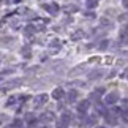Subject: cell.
I'll use <instances>...</instances> for the list:
<instances>
[{"label": "cell", "instance_id": "cell-1", "mask_svg": "<svg viewBox=\"0 0 128 128\" xmlns=\"http://www.w3.org/2000/svg\"><path fill=\"white\" fill-rule=\"evenodd\" d=\"M48 100H49V95H48V93H40V95H36L35 98H33L32 106L35 108V109H40V108H43L48 103Z\"/></svg>", "mask_w": 128, "mask_h": 128}, {"label": "cell", "instance_id": "cell-2", "mask_svg": "<svg viewBox=\"0 0 128 128\" xmlns=\"http://www.w3.org/2000/svg\"><path fill=\"white\" fill-rule=\"evenodd\" d=\"M40 120L43 122V124H49V122L56 120V116H54L52 111H46V112H43V114L40 116Z\"/></svg>", "mask_w": 128, "mask_h": 128}, {"label": "cell", "instance_id": "cell-3", "mask_svg": "<svg viewBox=\"0 0 128 128\" xmlns=\"http://www.w3.org/2000/svg\"><path fill=\"white\" fill-rule=\"evenodd\" d=\"M104 101H106V104H116V103L119 101V93H117V92L108 93V95L104 96Z\"/></svg>", "mask_w": 128, "mask_h": 128}, {"label": "cell", "instance_id": "cell-4", "mask_svg": "<svg viewBox=\"0 0 128 128\" xmlns=\"http://www.w3.org/2000/svg\"><path fill=\"white\" fill-rule=\"evenodd\" d=\"M43 8L46 10L48 13H51L52 16H54V14H57V13H58V10H60L57 3H44V5H43Z\"/></svg>", "mask_w": 128, "mask_h": 128}, {"label": "cell", "instance_id": "cell-5", "mask_svg": "<svg viewBox=\"0 0 128 128\" xmlns=\"http://www.w3.org/2000/svg\"><path fill=\"white\" fill-rule=\"evenodd\" d=\"M88 106H90V100H84V101H79L78 103V112L79 114H86Z\"/></svg>", "mask_w": 128, "mask_h": 128}, {"label": "cell", "instance_id": "cell-6", "mask_svg": "<svg viewBox=\"0 0 128 128\" xmlns=\"http://www.w3.org/2000/svg\"><path fill=\"white\" fill-rule=\"evenodd\" d=\"M104 119H106V122H108V124H109V125H112V126L119 124V119L116 117V114H114L112 111H111V112H108V114L104 116Z\"/></svg>", "mask_w": 128, "mask_h": 128}, {"label": "cell", "instance_id": "cell-7", "mask_svg": "<svg viewBox=\"0 0 128 128\" xmlns=\"http://www.w3.org/2000/svg\"><path fill=\"white\" fill-rule=\"evenodd\" d=\"M78 100V90H74V88H73V90H70L66 93V103L68 104H71V103H74Z\"/></svg>", "mask_w": 128, "mask_h": 128}, {"label": "cell", "instance_id": "cell-8", "mask_svg": "<svg viewBox=\"0 0 128 128\" xmlns=\"http://www.w3.org/2000/svg\"><path fill=\"white\" fill-rule=\"evenodd\" d=\"M65 96V92H63V88H60V87H57V88H54L52 90V98L54 100H62V98Z\"/></svg>", "mask_w": 128, "mask_h": 128}, {"label": "cell", "instance_id": "cell-9", "mask_svg": "<svg viewBox=\"0 0 128 128\" xmlns=\"http://www.w3.org/2000/svg\"><path fill=\"white\" fill-rule=\"evenodd\" d=\"M60 48H62V43L58 40H51V43H49V49H51V52H56Z\"/></svg>", "mask_w": 128, "mask_h": 128}, {"label": "cell", "instance_id": "cell-10", "mask_svg": "<svg viewBox=\"0 0 128 128\" xmlns=\"http://www.w3.org/2000/svg\"><path fill=\"white\" fill-rule=\"evenodd\" d=\"M120 43L122 44H128V27H125L124 30H120Z\"/></svg>", "mask_w": 128, "mask_h": 128}, {"label": "cell", "instance_id": "cell-11", "mask_svg": "<svg viewBox=\"0 0 128 128\" xmlns=\"http://www.w3.org/2000/svg\"><path fill=\"white\" fill-rule=\"evenodd\" d=\"M21 54H22L24 58H30L32 57V49H30V46H22L21 48Z\"/></svg>", "mask_w": 128, "mask_h": 128}, {"label": "cell", "instance_id": "cell-12", "mask_svg": "<svg viewBox=\"0 0 128 128\" xmlns=\"http://www.w3.org/2000/svg\"><path fill=\"white\" fill-rule=\"evenodd\" d=\"M24 122H27L28 125H35V122H36V119H35V116L32 114V112H28V114H26V117H24Z\"/></svg>", "mask_w": 128, "mask_h": 128}, {"label": "cell", "instance_id": "cell-13", "mask_svg": "<svg viewBox=\"0 0 128 128\" xmlns=\"http://www.w3.org/2000/svg\"><path fill=\"white\" fill-rule=\"evenodd\" d=\"M36 30H38V28L35 27V24H28V26L26 27V30H24V32H26V35L30 36V35H33V33H35Z\"/></svg>", "mask_w": 128, "mask_h": 128}, {"label": "cell", "instance_id": "cell-14", "mask_svg": "<svg viewBox=\"0 0 128 128\" xmlns=\"http://www.w3.org/2000/svg\"><path fill=\"white\" fill-rule=\"evenodd\" d=\"M81 38H84V32L82 30H76V32L71 33V40L73 41H78V40H81Z\"/></svg>", "mask_w": 128, "mask_h": 128}, {"label": "cell", "instance_id": "cell-15", "mask_svg": "<svg viewBox=\"0 0 128 128\" xmlns=\"http://www.w3.org/2000/svg\"><path fill=\"white\" fill-rule=\"evenodd\" d=\"M100 24H101V27H104V28H112V22L108 18H101L100 19Z\"/></svg>", "mask_w": 128, "mask_h": 128}, {"label": "cell", "instance_id": "cell-16", "mask_svg": "<svg viewBox=\"0 0 128 128\" xmlns=\"http://www.w3.org/2000/svg\"><path fill=\"white\" fill-rule=\"evenodd\" d=\"M62 119L65 120L66 124H70V122H71L73 119H74V117H73V114H71V112H68V111H65V112H63V114H62Z\"/></svg>", "mask_w": 128, "mask_h": 128}, {"label": "cell", "instance_id": "cell-17", "mask_svg": "<svg viewBox=\"0 0 128 128\" xmlns=\"http://www.w3.org/2000/svg\"><path fill=\"white\" fill-rule=\"evenodd\" d=\"M101 76H103L101 71H92V73H88V79H100Z\"/></svg>", "mask_w": 128, "mask_h": 128}, {"label": "cell", "instance_id": "cell-18", "mask_svg": "<svg viewBox=\"0 0 128 128\" xmlns=\"http://www.w3.org/2000/svg\"><path fill=\"white\" fill-rule=\"evenodd\" d=\"M63 10H65L66 13H76L78 11V6H76V5H66Z\"/></svg>", "mask_w": 128, "mask_h": 128}, {"label": "cell", "instance_id": "cell-19", "mask_svg": "<svg viewBox=\"0 0 128 128\" xmlns=\"http://www.w3.org/2000/svg\"><path fill=\"white\" fill-rule=\"evenodd\" d=\"M16 101H21V98H18V96H10L8 101H6V106H11V104H14Z\"/></svg>", "mask_w": 128, "mask_h": 128}, {"label": "cell", "instance_id": "cell-20", "mask_svg": "<svg viewBox=\"0 0 128 128\" xmlns=\"http://www.w3.org/2000/svg\"><path fill=\"white\" fill-rule=\"evenodd\" d=\"M108 46H109V41H108V40H103L100 44H98V49H100V51H104Z\"/></svg>", "mask_w": 128, "mask_h": 128}, {"label": "cell", "instance_id": "cell-21", "mask_svg": "<svg viewBox=\"0 0 128 128\" xmlns=\"http://www.w3.org/2000/svg\"><path fill=\"white\" fill-rule=\"evenodd\" d=\"M95 93H96L98 96H103V95L106 93V88H104V87H96V88H95Z\"/></svg>", "mask_w": 128, "mask_h": 128}, {"label": "cell", "instance_id": "cell-22", "mask_svg": "<svg viewBox=\"0 0 128 128\" xmlns=\"http://www.w3.org/2000/svg\"><path fill=\"white\" fill-rule=\"evenodd\" d=\"M11 126H13V128H22V120L16 119V120H14L13 124H11Z\"/></svg>", "mask_w": 128, "mask_h": 128}, {"label": "cell", "instance_id": "cell-23", "mask_svg": "<svg viewBox=\"0 0 128 128\" xmlns=\"http://www.w3.org/2000/svg\"><path fill=\"white\" fill-rule=\"evenodd\" d=\"M57 128H68V124L63 119H60V120L57 122Z\"/></svg>", "mask_w": 128, "mask_h": 128}, {"label": "cell", "instance_id": "cell-24", "mask_svg": "<svg viewBox=\"0 0 128 128\" xmlns=\"http://www.w3.org/2000/svg\"><path fill=\"white\" fill-rule=\"evenodd\" d=\"M98 0H87V8H95Z\"/></svg>", "mask_w": 128, "mask_h": 128}, {"label": "cell", "instance_id": "cell-25", "mask_svg": "<svg viewBox=\"0 0 128 128\" xmlns=\"http://www.w3.org/2000/svg\"><path fill=\"white\" fill-rule=\"evenodd\" d=\"M95 120H96V116H92V117H88V119H87L86 124L87 125H95Z\"/></svg>", "mask_w": 128, "mask_h": 128}, {"label": "cell", "instance_id": "cell-26", "mask_svg": "<svg viewBox=\"0 0 128 128\" xmlns=\"http://www.w3.org/2000/svg\"><path fill=\"white\" fill-rule=\"evenodd\" d=\"M119 21H120V22H124V24H126V22H128V13L122 14V16L119 18Z\"/></svg>", "mask_w": 128, "mask_h": 128}, {"label": "cell", "instance_id": "cell-27", "mask_svg": "<svg viewBox=\"0 0 128 128\" xmlns=\"http://www.w3.org/2000/svg\"><path fill=\"white\" fill-rule=\"evenodd\" d=\"M122 5H124L125 8H128V0H122Z\"/></svg>", "mask_w": 128, "mask_h": 128}, {"label": "cell", "instance_id": "cell-28", "mask_svg": "<svg viewBox=\"0 0 128 128\" xmlns=\"http://www.w3.org/2000/svg\"><path fill=\"white\" fill-rule=\"evenodd\" d=\"M96 128H103V126H96Z\"/></svg>", "mask_w": 128, "mask_h": 128}]
</instances>
